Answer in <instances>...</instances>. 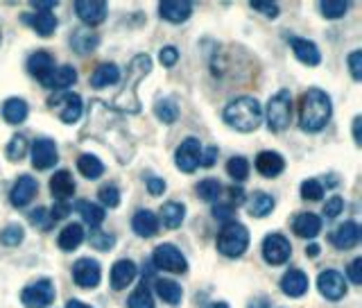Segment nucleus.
I'll return each instance as SVG.
<instances>
[{
    "instance_id": "obj_1",
    "label": "nucleus",
    "mask_w": 362,
    "mask_h": 308,
    "mask_svg": "<svg viewBox=\"0 0 362 308\" xmlns=\"http://www.w3.org/2000/svg\"><path fill=\"white\" fill-rule=\"evenodd\" d=\"M150 71H152L150 54H136V57L129 61L127 75H125V87L116 96L114 109L127 111V114H138V111H141V100H138L136 87H138V82H141Z\"/></svg>"
},
{
    "instance_id": "obj_2",
    "label": "nucleus",
    "mask_w": 362,
    "mask_h": 308,
    "mask_svg": "<svg viewBox=\"0 0 362 308\" xmlns=\"http://www.w3.org/2000/svg\"><path fill=\"white\" fill-rule=\"evenodd\" d=\"M331 114H333V102H331V98L324 91L310 89L301 98L299 125H301L303 132H308V134L322 132V129L329 125Z\"/></svg>"
},
{
    "instance_id": "obj_3",
    "label": "nucleus",
    "mask_w": 362,
    "mask_h": 308,
    "mask_svg": "<svg viewBox=\"0 0 362 308\" xmlns=\"http://www.w3.org/2000/svg\"><path fill=\"white\" fill-rule=\"evenodd\" d=\"M225 123L229 127H234L236 132H243V134H249L258 129V125L263 123V107L261 102L252 96H243V98H236L231 100L229 105L225 107Z\"/></svg>"
},
{
    "instance_id": "obj_4",
    "label": "nucleus",
    "mask_w": 362,
    "mask_h": 308,
    "mask_svg": "<svg viewBox=\"0 0 362 308\" xmlns=\"http://www.w3.org/2000/svg\"><path fill=\"white\" fill-rule=\"evenodd\" d=\"M249 247V231L240 222H229L218 236V251L227 258H240Z\"/></svg>"
},
{
    "instance_id": "obj_5",
    "label": "nucleus",
    "mask_w": 362,
    "mask_h": 308,
    "mask_svg": "<svg viewBox=\"0 0 362 308\" xmlns=\"http://www.w3.org/2000/svg\"><path fill=\"white\" fill-rule=\"evenodd\" d=\"M292 123V96L290 91L281 89L267 102V125L272 132H283Z\"/></svg>"
},
{
    "instance_id": "obj_6",
    "label": "nucleus",
    "mask_w": 362,
    "mask_h": 308,
    "mask_svg": "<svg viewBox=\"0 0 362 308\" xmlns=\"http://www.w3.org/2000/svg\"><path fill=\"white\" fill-rule=\"evenodd\" d=\"M152 265L156 270H163V272L172 274H183L188 272V261L181 254L179 247H174L172 242H163L152 251Z\"/></svg>"
},
{
    "instance_id": "obj_7",
    "label": "nucleus",
    "mask_w": 362,
    "mask_h": 308,
    "mask_svg": "<svg viewBox=\"0 0 362 308\" xmlns=\"http://www.w3.org/2000/svg\"><path fill=\"white\" fill-rule=\"evenodd\" d=\"M48 107L59 109L61 123H66V125H75L82 118V109H84L82 107V98L77 93H70V91H57L54 96H50Z\"/></svg>"
},
{
    "instance_id": "obj_8",
    "label": "nucleus",
    "mask_w": 362,
    "mask_h": 308,
    "mask_svg": "<svg viewBox=\"0 0 362 308\" xmlns=\"http://www.w3.org/2000/svg\"><path fill=\"white\" fill-rule=\"evenodd\" d=\"M21 302L25 308H48L54 302V286L50 279H39L23 288Z\"/></svg>"
},
{
    "instance_id": "obj_9",
    "label": "nucleus",
    "mask_w": 362,
    "mask_h": 308,
    "mask_svg": "<svg viewBox=\"0 0 362 308\" xmlns=\"http://www.w3.org/2000/svg\"><path fill=\"white\" fill-rule=\"evenodd\" d=\"M292 256V245L290 240L281 233H267L263 240V258L270 265H283L287 258Z\"/></svg>"
},
{
    "instance_id": "obj_10",
    "label": "nucleus",
    "mask_w": 362,
    "mask_h": 308,
    "mask_svg": "<svg viewBox=\"0 0 362 308\" xmlns=\"http://www.w3.org/2000/svg\"><path fill=\"white\" fill-rule=\"evenodd\" d=\"M199 156H202V143L197 138H186L181 141V145L177 147V152H174V161H177V168L181 173L190 175L199 168Z\"/></svg>"
},
{
    "instance_id": "obj_11",
    "label": "nucleus",
    "mask_w": 362,
    "mask_h": 308,
    "mask_svg": "<svg viewBox=\"0 0 362 308\" xmlns=\"http://www.w3.org/2000/svg\"><path fill=\"white\" fill-rule=\"evenodd\" d=\"M73 281L80 288H98L102 281V267L96 258H80L73 265Z\"/></svg>"
},
{
    "instance_id": "obj_12",
    "label": "nucleus",
    "mask_w": 362,
    "mask_h": 308,
    "mask_svg": "<svg viewBox=\"0 0 362 308\" xmlns=\"http://www.w3.org/2000/svg\"><path fill=\"white\" fill-rule=\"evenodd\" d=\"M59 161L57 143L52 138H36L32 143V166L36 170H50Z\"/></svg>"
},
{
    "instance_id": "obj_13",
    "label": "nucleus",
    "mask_w": 362,
    "mask_h": 308,
    "mask_svg": "<svg viewBox=\"0 0 362 308\" xmlns=\"http://www.w3.org/2000/svg\"><path fill=\"white\" fill-rule=\"evenodd\" d=\"M36 193H39V182H36L32 175H21L14 182L12 191H9V202H12V207L23 209L34 200Z\"/></svg>"
},
{
    "instance_id": "obj_14",
    "label": "nucleus",
    "mask_w": 362,
    "mask_h": 308,
    "mask_svg": "<svg viewBox=\"0 0 362 308\" xmlns=\"http://www.w3.org/2000/svg\"><path fill=\"white\" fill-rule=\"evenodd\" d=\"M317 288L326 300L338 302L347 295V279L338 270H324L317 279Z\"/></svg>"
},
{
    "instance_id": "obj_15",
    "label": "nucleus",
    "mask_w": 362,
    "mask_h": 308,
    "mask_svg": "<svg viewBox=\"0 0 362 308\" xmlns=\"http://www.w3.org/2000/svg\"><path fill=\"white\" fill-rule=\"evenodd\" d=\"M75 12L82 18V23L96 27L100 23H105L107 18V3L105 0H77Z\"/></svg>"
},
{
    "instance_id": "obj_16",
    "label": "nucleus",
    "mask_w": 362,
    "mask_h": 308,
    "mask_svg": "<svg viewBox=\"0 0 362 308\" xmlns=\"http://www.w3.org/2000/svg\"><path fill=\"white\" fill-rule=\"evenodd\" d=\"M193 14V3L190 0H163L159 5V16L168 23H186Z\"/></svg>"
},
{
    "instance_id": "obj_17",
    "label": "nucleus",
    "mask_w": 362,
    "mask_h": 308,
    "mask_svg": "<svg viewBox=\"0 0 362 308\" xmlns=\"http://www.w3.org/2000/svg\"><path fill=\"white\" fill-rule=\"evenodd\" d=\"M52 71H54V59L48 50H36L30 54V59H27V73H30L32 78H36L43 84L50 78Z\"/></svg>"
},
{
    "instance_id": "obj_18",
    "label": "nucleus",
    "mask_w": 362,
    "mask_h": 308,
    "mask_svg": "<svg viewBox=\"0 0 362 308\" xmlns=\"http://www.w3.org/2000/svg\"><path fill=\"white\" fill-rule=\"evenodd\" d=\"M331 242H333V247H338V249H351V247H356L358 242H360V227H358V222H354V220L342 222V225L331 233Z\"/></svg>"
},
{
    "instance_id": "obj_19",
    "label": "nucleus",
    "mask_w": 362,
    "mask_h": 308,
    "mask_svg": "<svg viewBox=\"0 0 362 308\" xmlns=\"http://www.w3.org/2000/svg\"><path fill=\"white\" fill-rule=\"evenodd\" d=\"M310 288V281L308 277H306V272H301V270H287V272L283 274L281 279V291L287 295V297H294V300H299V297H303L306 293H308Z\"/></svg>"
},
{
    "instance_id": "obj_20",
    "label": "nucleus",
    "mask_w": 362,
    "mask_h": 308,
    "mask_svg": "<svg viewBox=\"0 0 362 308\" xmlns=\"http://www.w3.org/2000/svg\"><path fill=\"white\" fill-rule=\"evenodd\" d=\"M136 263L129 258H120L114 263V267H111V288L114 291H125V288L129 286L136 279Z\"/></svg>"
},
{
    "instance_id": "obj_21",
    "label": "nucleus",
    "mask_w": 362,
    "mask_h": 308,
    "mask_svg": "<svg viewBox=\"0 0 362 308\" xmlns=\"http://www.w3.org/2000/svg\"><path fill=\"white\" fill-rule=\"evenodd\" d=\"M290 48L294 52V57L299 59L306 66H317L322 61V52L319 48L308 39H301V36H290Z\"/></svg>"
},
{
    "instance_id": "obj_22",
    "label": "nucleus",
    "mask_w": 362,
    "mask_h": 308,
    "mask_svg": "<svg viewBox=\"0 0 362 308\" xmlns=\"http://www.w3.org/2000/svg\"><path fill=\"white\" fill-rule=\"evenodd\" d=\"M292 231L299 238L312 240L322 231V218L315 216V213H296L292 218Z\"/></svg>"
},
{
    "instance_id": "obj_23",
    "label": "nucleus",
    "mask_w": 362,
    "mask_h": 308,
    "mask_svg": "<svg viewBox=\"0 0 362 308\" xmlns=\"http://www.w3.org/2000/svg\"><path fill=\"white\" fill-rule=\"evenodd\" d=\"M256 170L263 177H267V179H272V177H278L285 170V159L278 152L265 150L256 156Z\"/></svg>"
},
{
    "instance_id": "obj_24",
    "label": "nucleus",
    "mask_w": 362,
    "mask_h": 308,
    "mask_svg": "<svg viewBox=\"0 0 362 308\" xmlns=\"http://www.w3.org/2000/svg\"><path fill=\"white\" fill-rule=\"evenodd\" d=\"M75 179L68 170H57L50 179V193L57 198V202H68V198L75 195Z\"/></svg>"
},
{
    "instance_id": "obj_25",
    "label": "nucleus",
    "mask_w": 362,
    "mask_h": 308,
    "mask_svg": "<svg viewBox=\"0 0 362 308\" xmlns=\"http://www.w3.org/2000/svg\"><path fill=\"white\" fill-rule=\"evenodd\" d=\"M132 229H134L136 236H141V238H152L154 233L159 231V218H156L152 211L141 209V211L134 213V218H132Z\"/></svg>"
},
{
    "instance_id": "obj_26",
    "label": "nucleus",
    "mask_w": 362,
    "mask_h": 308,
    "mask_svg": "<svg viewBox=\"0 0 362 308\" xmlns=\"http://www.w3.org/2000/svg\"><path fill=\"white\" fill-rule=\"evenodd\" d=\"M21 21L25 25H30L32 30L36 34H41V36H50L54 30H57V18H54V14H50V12H43V14H39V12L23 14Z\"/></svg>"
},
{
    "instance_id": "obj_27",
    "label": "nucleus",
    "mask_w": 362,
    "mask_h": 308,
    "mask_svg": "<svg viewBox=\"0 0 362 308\" xmlns=\"http://www.w3.org/2000/svg\"><path fill=\"white\" fill-rule=\"evenodd\" d=\"M77 82V71L73 68V66H68V64H63V66H59V68H54L52 73H50V78L43 82V87H48V89H57V91H61V89H68V87H73V84Z\"/></svg>"
},
{
    "instance_id": "obj_28",
    "label": "nucleus",
    "mask_w": 362,
    "mask_h": 308,
    "mask_svg": "<svg viewBox=\"0 0 362 308\" xmlns=\"http://www.w3.org/2000/svg\"><path fill=\"white\" fill-rule=\"evenodd\" d=\"M276 202L270 193H263V191H256L252 198H249V204H247V211L252 218H265L270 216V213L274 211Z\"/></svg>"
},
{
    "instance_id": "obj_29",
    "label": "nucleus",
    "mask_w": 362,
    "mask_h": 308,
    "mask_svg": "<svg viewBox=\"0 0 362 308\" xmlns=\"http://www.w3.org/2000/svg\"><path fill=\"white\" fill-rule=\"evenodd\" d=\"M156 295L161 297V302L170 304V306H179L181 300H183V291L177 281H172V279H156Z\"/></svg>"
},
{
    "instance_id": "obj_30",
    "label": "nucleus",
    "mask_w": 362,
    "mask_h": 308,
    "mask_svg": "<svg viewBox=\"0 0 362 308\" xmlns=\"http://www.w3.org/2000/svg\"><path fill=\"white\" fill-rule=\"evenodd\" d=\"M57 242L63 251H75L82 242H84V229H82V225H77V222H70V225H66L59 231Z\"/></svg>"
},
{
    "instance_id": "obj_31",
    "label": "nucleus",
    "mask_w": 362,
    "mask_h": 308,
    "mask_svg": "<svg viewBox=\"0 0 362 308\" xmlns=\"http://www.w3.org/2000/svg\"><path fill=\"white\" fill-rule=\"evenodd\" d=\"M159 222H163L168 229H179L186 218V207L181 202H165L159 211Z\"/></svg>"
},
{
    "instance_id": "obj_32",
    "label": "nucleus",
    "mask_w": 362,
    "mask_h": 308,
    "mask_svg": "<svg viewBox=\"0 0 362 308\" xmlns=\"http://www.w3.org/2000/svg\"><path fill=\"white\" fill-rule=\"evenodd\" d=\"M120 80V68L116 66V64H100V66L93 71L91 75V87L96 89H105V87H111V84H116Z\"/></svg>"
},
{
    "instance_id": "obj_33",
    "label": "nucleus",
    "mask_w": 362,
    "mask_h": 308,
    "mask_svg": "<svg viewBox=\"0 0 362 308\" xmlns=\"http://www.w3.org/2000/svg\"><path fill=\"white\" fill-rule=\"evenodd\" d=\"M3 118L7 120L9 125H21L23 120L27 118V111H30V107H27V102L23 98H9L5 100L3 105Z\"/></svg>"
},
{
    "instance_id": "obj_34",
    "label": "nucleus",
    "mask_w": 362,
    "mask_h": 308,
    "mask_svg": "<svg viewBox=\"0 0 362 308\" xmlns=\"http://www.w3.org/2000/svg\"><path fill=\"white\" fill-rule=\"evenodd\" d=\"M77 213L84 218V222L91 229H98L102 222H105V209H102L100 204H93L89 200L77 202Z\"/></svg>"
},
{
    "instance_id": "obj_35",
    "label": "nucleus",
    "mask_w": 362,
    "mask_h": 308,
    "mask_svg": "<svg viewBox=\"0 0 362 308\" xmlns=\"http://www.w3.org/2000/svg\"><path fill=\"white\" fill-rule=\"evenodd\" d=\"M77 170L86 177V179H98L105 175V163L100 161L96 154H82L77 159Z\"/></svg>"
},
{
    "instance_id": "obj_36",
    "label": "nucleus",
    "mask_w": 362,
    "mask_h": 308,
    "mask_svg": "<svg viewBox=\"0 0 362 308\" xmlns=\"http://www.w3.org/2000/svg\"><path fill=\"white\" fill-rule=\"evenodd\" d=\"M98 34H93L89 30H77L75 34L70 36V45H73V50L80 52V54H89L91 50H96L98 48Z\"/></svg>"
},
{
    "instance_id": "obj_37",
    "label": "nucleus",
    "mask_w": 362,
    "mask_h": 308,
    "mask_svg": "<svg viewBox=\"0 0 362 308\" xmlns=\"http://www.w3.org/2000/svg\"><path fill=\"white\" fill-rule=\"evenodd\" d=\"M27 147H30L27 145V138L23 134H14L5 147V156L9 161H21V159H25V154H27Z\"/></svg>"
},
{
    "instance_id": "obj_38",
    "label": "nucleus",
    "mask_w": 362,
    "mask_h": 308,
    "mask_svg": "<svg viewBox=\"0 0 362 308\" xmlns=\"http://www.w3.org/2000/svg\"><path fill=\"white\" fill-rule=\"evenodd\" d=\"M127 308H154V297L150 293V288H147L145 284L138 286L136 291L129 295Z\"/></svg>"
},
{
    "instance_id": "obj_39",
    "label": "nucleus",
    "mask_w": 362,
    "mask_h": 308,
    "mask_svg": "<svg viewBox=\"0 0 362 308\" xmlns=\"http://www.w3.org/2000/svg\"><path fill=\"white\" fill-rule=\"evenodd\" d=\"M156 118H159L161 123H165V125H172L174 120L179 118L177 102H174V100H168V98L156 102Z\"/></svg>"
},
{
    "instance_id": "obj_40",
    "label": "nucleus",
    "mask_w": 362,
    "mask_h": 308,
    "mask_svg": "<svg viewBox=\"0 0 362 308\" xmlns=\"http://www.w3.org/2000/svg\"><path fill=\"white\" fill-rule=\"evenodd\" d=\"M227 173L234 182H245L249 177V161L245 156H231L227 161Z\"/></svg>"
},
{
    "instance_id": "obj_41",
    "label": "nucleus",
    "mask_w": 362,
    "mask_h": 308,
    "mask_svg": "<svg viewBox=\"0 0 362 308\" xmlns=\"http://www.w3.org/2000/svg\"><path fill=\"white\" fill-rule=\"evenodd\" d=\"M197 195L204 202H216V200H220V195H222V184L218 179H213V177H209V179H202L197 184Z\"/></svg>"
},
{
    "instance_id": "obj_42",
    "label": "nucleus",
    "mask_w": 362,
    "mask_h": 308,
    "mask_svg": "<svg viewBox=\"0 0 362 308\" xmlns=\"http://www.w3.org/2000/svg\"><path fill=\"white\" fill-rule=\"evenodd\" d=\"M322 14L331 18V21H338V18H342L347 14V9H349V3L347 0H322Z\"/></svg>"
},
{
    "instance_id": "obj_43",
    "label": "nucleus",
    "mask_w": 362,
    "mask_h": 308,
    "mask_svg": "<svg viewBox=\"0 0 362 308\" xmlns=\"http://www.w3.org/2000/svg\"><path fill=\"white\" fill-rule=\"evenodd\" d=\"M23 238H25V229L21 225H7L3 231H0V242H3L5 247L21 245Z\"/></svg>"
},
{
    "instance_id": "obj_44",
    "label": "nucleus",
    "mask_w": 362,
    "mask_h": 308,
    "mask_svg": "<svg viewBox=\"0 0 362 308\" xmlns=\"http://www.w3.org/2000/svg\"><path fill=\"white\" fill-rule=\"evenodd\" d=\"M98 200L102 202V209H116L120 204V191L116 189V186H102V189L98 191Z\"/></svg>"
},
{
    "instance_id": "obj_45",
    "label": "nucleus",
    "mask_w": 362,
    "mask_h": 308,
    "mask_svg": "<svg viewBox=\"0 0 362 308\" xmlns=\"http://www.w3.org/2000/svg\"><path fill=\"white\" fill-rule=\"evenodd\" d=\"M301 198L306 202H319L324 198V186L317 179H306L301 184Z\"/></svg>"
},
{
    "instance_id": "obj_46",
    "label": "nucleus",
    "mask_w": 362,
    "mask_h": 308,
    "mask_svg": "<svg viewBox=\"0 0 362 308\" xmlns=\"http://www.w3.org/2000/svg\"><path fill=\"white\" fill-rule=\"evenodd\" d=\"M89 242H91V247H93V249L109 251L111 247L116 245V238L111 236V233H105V231H91Z\"/></svg>"
},
{
    "instance_id": "obj_47",
    "label": "nucleus",
    "mask_w": 362,
    "mask_h": 308,
    "mask_svg": "<svg viewBox=\"0 0 362 308\" xmlns=\"http://www.w3.org/2000/svg\"><path fill=\"white\" fill-rule=\"evenodd\" d=\"M342 211H345V200H342L340 195H333V198L326 200V204H324V218L326 220L338 218Z\"/></svg>"
},
{
    "instance_id": "obj_48",
    "label": "nucleus",
    "mask_w": 362,
    "mask_h": 308,
    "mask_svg": "<svg viewBox=\"0 0 362 308\" xmlns=\"http://www.w3.org/2000/svg\"><path fill=\"white\" fill-rule=\"evenodd\" d=\"M68 213H70V204L68 202H54V207L48 211L50 225H54V222H59L63 218H68Z\"/></svg>"
},
{
    "instance_id": "obj_49",
    "label": "nucleus",
    "mask_w": 362,
    "mask_h": 308,
    "mask_svg": "<svg viewBox=\"0 0 362 308\" xmlns=\"http://www.w3.org/2000/svg\"><path fill=\"white\" fill-rule=\"evenodd\" d=\"M159 59L165 68H172L174 64L179 61V50L174 48V45H165V48H161V52H159Z\"/></svg>"
},
{
    "instance_id": "obj_50",
    "label": "nucleus",
    "mask_w": 362,
    "mask_h": 308,
    "mask_svg": "<svg viewBox=\"0 0 362 308\" xmlns=\"http://www.w3.org/2000/svg\"><path fill=\"white\" fill-rule=\"evenodd\" d=\"M30 222L34 227H39V229H50L52 227L50 218H48V209H43V207H39L36 211L30 213Z\"/></svg>"
},
{
    "instance_id": "obj_51",
    "label": "nucleus",
    "mask_w": 362,
    "mask_h": 308,
    "mask_svg": "<svg viewBox=\"0 0 362 308\" xmlns=\"http://www.w3.org/2000/svg\"><path fill=\"white\" fill-rule=\"evenodd\" d=\"M349 68H351V78L360 82L362 80V52L360 50H354L349 54Z\"/></svg>"
},
{
    "instance_id": "obj_52",
    "label": "nucleus",
    "mask_w": 362,
    "mask_h": 308,
    "mask_svg": "<svg viewBox=\"0 0 362 308\" xmlns=\"http://www.w3.org/2000/svg\"><path fill=\"white\" fill-rule=\"evenodd\" d=\"M347 277L351 279V284L354 286H360L362 284V258H354L349 263V270H347Z\"/></svg>"
},
{
    "instance_id": "obj_53",
    "label": "nucleus",
    "mask_w": 362,
    "mask_h": 308,
    "mask_svg": "<svg viewBox=\"0 0 362 308\" xmlns=\"http://www.w3.org/2000/svg\"><path fill=\"white\" fill-rule=\"evenodd\" d=\"M213 218L229 225L231 218H234V207H231V204H216V207H213Z\"/></svg>"
},
{
    "instance_id": "obj_54",
    "label": "nucleus",
    "mask_w": 362,
    "mask_h": 308,
    "mask_svg": "<svg viewBox=\"0 0 362 308\" xmlns=\"http://www.w3.org/2000/svg\"><path fill=\"white\" fill-rule=\"evenodd\" d=\"M218 154H220V150H218L216 145L206 147V150H204V147H202L199 166H204V168H213V166H216V159H218Z\"/></svg>"
},
{
    "instance_id": "obj_55",
    "label": "nucleus",
    "mask_w": 362,
    "mask_h": 308,
    "mask_svg": "<svg viewBox=\"0 0 362 308\" xmlns=\"http://www.w3.org/2000/svg\"><path fill=\"white\" fill-rule=\"evenodd\" d=\"M249 7H252L254 12H263L267 18H276L278 12H281V9H278V5H274V3H252Z\"/></svg>"
},
{
    "instance_id": "obj_56",
    "label": "nucleus",
    "mask_w": 362,
    "mask_h": 308,
    "mask_svg": "<svg viewBox=\"0 0 362 308\" xmlns=\"http://www.w3.org/2000/svg\"><path fill=\"white\" fill-rule=\"evenodd\" d=\"M165 189H168V186H165L161 177H150V179H147V191H150L152 195H163Z\"/></svg>"
},
{
    "instance_id": "obj_57",
    "label": "nucleus",
    "mask_w": 362,
    "mask_h": 308,
    "mask_svg": "<svg viewBox=\"0 0 362 308\" xmlns=\"http://www.w3.org/2000/svg\"><path fill=\"white\" fill-rule=\"evenodd\" d=\"M54 7H57V0H32V9L39 14L50 12V9H54Z\"/></svg>"
},
{
    "instance_id": "obj_58",
    "label": "nucleus",
    "mask_w": 362,
    "mask_h": 308,
    "mask_svg": "<svg viewBox=\"0 0 362 308\" xmlns=\"http://www.w3.org/2000/svg\"><path fill=\"white\" fill-rule=\"evenodd\" d=\"M229 195H231V207H234V204H236V207H240V204H243L245 202V191H243V186H231V189H229Z\"/></svg>"
},
{
    "instance_id": "obj_59",
    "label": "nucleus",
    "mask_w": 362,
    "mask_h": 308,
    "mask_svg": "<svg viewBox=\"0 0 362 308\" xmlns=\"http://www.w3.org/2000/svg\"><path fill=\"white\" fill-rule=\"evenodd\" d=\"M360 125H362V118L356 116V118H354V141H356V145L362 143V138H360Z\"/></svg>"
},
{
    "instance_id": "obj_60",
    "label": "nucleus",
    "mask_w": 362,
    "mask_h": 308,
    "mask_svg": "<svg viewBox=\"0 0 362 308\" xmlns=\"http://www.w3.org/2000/svg\"><path fill=\"white\" fill-rule=\"evenodd\" d=\"M249 308H270V302H267L265 297H258V300H254L252 304H249Z\"/></svg>"
},
{
    "instance_id": "obj_61",
    "label": "nucleus",
    "mask_w": 362,
    "mask_h": 308,
    "mask_svg": "<svg viewBox=\"0 0 362 308\" xmlns=\"http://www.w3.org/2000/svg\"><path fill=\"white\" fill-rule=\"evenodd\" d=\"M306 254H308L310 258H317L319 256V245H315L312 242V245H308V249H306Z\"/></svg>"
},
{
    "instance_id": "obj_62",
    "label": "nucleus",
    "mask_w": 362,
    "mask_h": 308,
    "mask_svg": "<svg viewBox=\"0 0 362 308\" xmlns=\"http://www.w3.org/2000/svg\"><path fill=\"white\" fill-rule=\"evenodd\" d=\"M66 308H93V306L84 304V302H80V300H70V302L66 304Z\"/></svg>"
},
{
    "instance_id": "obj_63",
    "label": "nucleus",
    "mask_w": 362,
    "mask_h": 308,
    "mask_svg": "<svg viewBox=\"0 0 362 308\" xmlns=\"http://www.w3.org/2000/svg\"><path fill=\"white\" fill-rule=\"evenodd\" d=\"M206 308H229V304H225V302H213Z\"/></svg>"
}]
</instances>
